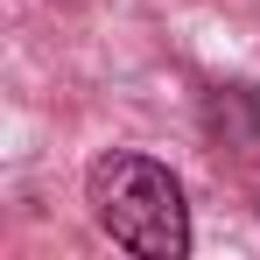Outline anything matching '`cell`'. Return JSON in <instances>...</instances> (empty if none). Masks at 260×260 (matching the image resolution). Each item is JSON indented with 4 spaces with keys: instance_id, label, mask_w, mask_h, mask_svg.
Listing matches in <instances>:
<instances>
[{
    "instance_id": "7a4b0ae2",
    "label": "cell",
    "mask_w": 260,
    "mask_h": 260,
    "mask_svg": "<svg viewBox=\"0 0 260 260\" xmlns=\"http://www.w3.org/2000/svg\"><path fill=\"white\" fill-rule=\"evenodd\" d=\"M225 106H232V113L246 120V134H260V85H239L232 99H225Z\"/></svg>"
},
{
    "instance_id": "6da1fadb",
    "label": "cell",
    "mask_w": 260,
    "mask_h": 260,
    "mask_svg": "<svg viewBox=\"0 0 260 260\" xmlns=\"http://www.w3.org/2000/svg\"><path fill=\"white\" fill-rule=\"evenodd\" d=\"M85 204L99 218V232L113 246H127L141 260H183L190 253V204L183 183L148 155H99L85 176Z\"/></svg>"
}]
</instances>
